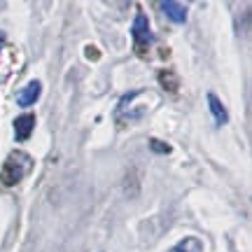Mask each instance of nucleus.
<instances>
[{
	"label": "nucleus",
	"instance_id": "nucleus-3",
	"mask_svg": "<svg viewBox=\"0 0 252 252\" xmlns=\"http://www.w3.org/2000/svg\"><path fill=\"white\" fill-rule=\"evenodd\" d=\"M40 94H42V84L40 82H28L24 89L17 94V103L21 108H28V105H33L37 98H40Z\"/></svg>",
	"mask_w": 252,
	"mask_h": 252
},
{
	"label": "nucleus",
	"instance_id": "nucleus-8",
	"mask_svg": "<svg viewBox=\"0 0 252 252\" xmlns=\"http://www.w3.org/2000/svg\"><path fill=\"white\" fill-rule=\"evenodd\" d=\"M150 147H152L154 152H168V145H159V140H152Z\"/></svg>",
	"mask_w": 252,
	"mask_h": 252
},
{
	"label": "nucleus",
	"instance_id": "nucleus-5",
	"mask_svg": "<svg viewBox=\"0 0 252 252\" xmlns=\"http://www.w3.org/2000/svg\"><path fill=\"white\" fill-rule=\"evenodd\" d=\"M208 110H210L213 119H215L220 126L229 122V112H226V108L222 105V100L217 98L215 94H208Z\"/></svg>",
	"mask_w": 252,
	"mask_h": 252
},
{
	"label": "nucleus",
	"instance_id": "nucleus-1",
	"mask_svg": "<svg viewBox=\"0 0 252 252\" xmlns=\"http://www.w3.org/2000/svg\"><path fill=\"white\" fill-rule=\"evenodd\" d=\"M31 168H33V159L26 152H12L0 171V180L2 185H17L24 175L31 173Z\"/></svg>",
	"mask_w": 252,
	"mask_h": 252
},
{
	"label": "nucleus",
	"instance_id": "nucleus-2",
	"mask_svg": "<svg viewBox=\"0 0 252 252\" xmlns=\"http://www.w3.org/2000/svg\"><path fill=\"white\" fill-rule=\"evenodd\" d=\"M133 40H135V45L138 47H145L147 42H150V24H147V17H145L143 12L140 14H135V19H133Z\"/></svg>",
	"mask_w": 252,
	"mask_h": 252
},
{
	"label": "nucleus",
	"instance_id": "nucleus-4",
	"mask_svg": "<svg viewBox=\"0 0 252 252\" xmlns=\"http://www.w3.org/2000/svg\"><path fill=\"white\" fill-rule=\"evenodd\" d=\"M35 128V115H21L14 119V135L17 140H28Z\"/></svg>",
	"mask_w": 252,
	"mask_h": 252
},
{
	"label": "nucleus",
	"instance_id": "nucleus-6",
	"mask_svg": "<svg viewBox=\"0 0 252 252\" xmlns=\"http://www.w3.org/2000/svg\"><path fill=\"white\" fill-rule=\"evenodd\" d=\"M161 12L171 19V21H175V24H182V21L187 19V7L180 5V2H173V0L161 2Z\"/></svg>",
	"mask_w": 252,
	"mask_h": 252
},
{
	"label": "nucleus",
	"instance_id": "nucleus-7",
	"mask_svg": "<svg viewBox=\"0 0 252 252\" xmlns=\"http://www.w3.org/2000/svg\"><path fill=\"white\" fill-rule=\"evenodd\" d=\"M168 252H203V243L196 236H185L180 243H175Z\"/></svg>",
	"mask_w": 252,
	"mask_h": 252
}]
</instances>
